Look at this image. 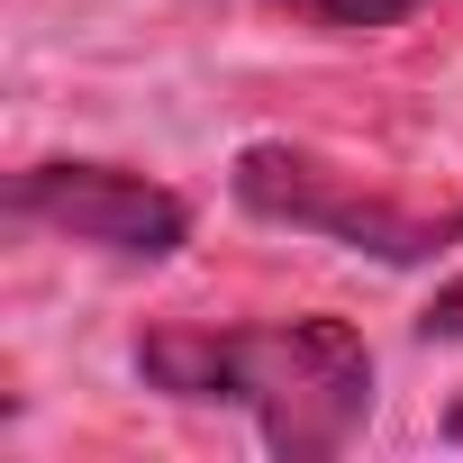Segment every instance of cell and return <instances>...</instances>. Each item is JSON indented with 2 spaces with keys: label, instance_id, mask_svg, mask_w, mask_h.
<instances>
[{
  "label": "cell",
  "instance_id": "obj_1",
  "mask_svg": "<svg viewBox=\"0 0 463 463\" xmlns=\"http://www.w3.org/2000/svg\"><path fill=\"white\" fill-rule=\"evenodd\" d=\"M137 373L164 400L255 409L264 445L291 463L336 454L373 418V354L345 318H282V327H155L137 336Z\"/></svg>",
  "mask_w": 463,
  "mask_h": 463
},
{
  "label": "cell",
  "instance_id": "obj_5",
  "mask_svg": "<svg viewBox=\"0 0 463 463\" xmlns=\"http://www.w3.org/2000/svg\"><path fill=\"white\" fill-rule=\"evenodd\" d=\"M418 336H427V345H463V282H445V291L427 300V318H418Z\"/></svg>",
  "mask_w": 463,
  "mask_h": 463
},
{
  "label": "cell",
  "instance_id": "obj_6",
  "mask_svg": "<svg viewBox=\"0 0 463 463\" xmlns=\"http://www.w3.org/2000/svg\"><path fill=\"white\" fill-rule=\"evenodd\" d=\"M445 436H454V445H463V400H454V409H445Z\"/></svg>",
  "mask_w": 463,
  "mask_h": 463
},
{
  "label": "cell",
  "instance_id": "obj_3",
  "mask_svg": "<svg viewBox=\"0 0 463 463\" xmlns=\"http://www.w3.org/2000/svg\"><path fill=\"white\" fill-rule=\"evenodd\" d=\"M10 209L28 227H55L73 246H100L118 264H164L191 246V209L146 182V173H118V164H28L10 182Z\"/></svg>",
  "mask_w": 463,
  "mask_h": 463
},
{
  "label": "cell",
  "instance_id": "obj_4",
  "mask_svg": "<svg viewBox=\"0 0 463 463\" xmlns=\"http://www.w3.org/2000/svg\"><path fill=\"white\" fill-rule=\"evenodd\" d=\"M291 10V28H327V37H373V28H400L418 0H273Z\"/></svg>",
  "mask_w": 463,
  "mask_h": 463
},
{
  "label": "cell",
  "instance_id": "obj_2",
  "mask_svg": "<svg viewBox=\"0 0 463 463\" xmlns=\"http://www.w3.org/2000/svg\"><path fill=\"white\" fill-rule=\"evenodd\" d=\"M237 200L273 227H300V237H327V246H354L373 264H427L463 237V209H409V200H382L364 191L354 173L300 155V146H246L237 155Z\"/></svg>",
  "mask_w": 463,
  "mask_h": 463
}]
</instances>
